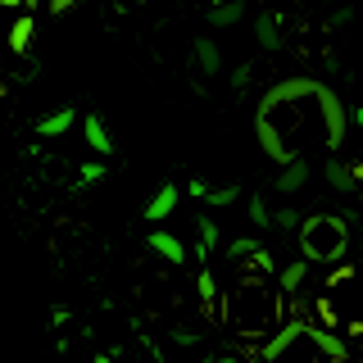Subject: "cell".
Segmentation results:
<instances>
[{
  "label": "cell",
  "instance_id": "6da1fadb",
  "mask_svg": "<svg viewBox=\"0 0 363 363\" xmlns=\"http://www.w3.org/2000/svg\"><path fill=\"white\" fill-rule=\"evenodd\" d=\"M295 232H300V255L309 264H336L350 245V227L336 213H309V218H300Z\"/></svg>",
  "mask_w": 363,
  "mask_h": 363
},
{
  "label": "cell",
  "instance_id": "7a4b0ae2",
  "mask_svg": "<svg viewBox=\"0 0 363 363\" xmlns=\"http://www.w3.org/2000/svg\"><path fill=\"white\" fill-rule=\"evenodd\" d=\"M304 182H309V159L304 155H295V159H286V164L277 168V177L268 182L277 196H295V191H304Z\"/></svg>",
  "mask_w": 363,
  "mask_h": 363
},
{
  "label": "cell",
  "instance_id": "3957f363",
  "mask_svg": "<svg viewBox=\"0 0 363 363\" xmlns=\"http://www.w3.org/2000/svg\"><path fill=\"white\" fill-rule=\"evenodd\" d=\"M177 200H182V191L173 186V182H159V186H155V196H150V200H145V209H141V218H145V223H164V218H168V213H173V209H177Z\"/></svg>",
  "mask_w": 363,
  "mask_h": 363
},
{
  "label": "cell",
  "instance_id": "277c9868",
  "mask_svg": "<svg viewBox=\"0 0 363 363\" xmlns=\"http://www.w3.org/2000/svg\"><path fill=\"white\" fill-rule=\"evenodd\" d=\"M82 136H86L91 155H100V159H109V155H113V136H109L105 113H96V109H91L86 118H82Z\"/></svg>",
  "mask_w": 363,
  "mask_h": 363
},
{
  "label": "cell",
  "instance_id": "5b68a950",
  "mask_svg": "<svg viewBox=\"0 0 363 363\" xmlns=\"http://www.w3.org/2000/svg\"><path fill=\"white\" fill-rule=\"evenodd\" d=\"M145 241H150V250H155V255L159 259H168V264H186V245H182V236H173V232H164V227H150V236H145Z\"/></svg>",
  "mask_w": 363,
  "mask_h": 363
},
{
  "label": "cell",
  "instance_id": "8992f818",
  "mask_svg": "<svg viewBox=\"0 0 363 363\" xmlns=\"http://www.w3.org/2000/svg\"><path fill=\"white\" fill-rule=\"evenodd\" d=\"M304 340H313V345L323 350V354L332 359V363H345V359H350V345H345V340L332 336L327 327H318V323H304Z\"/></svg>",
  "mask_w": 363,
  "mask_h": 363
},
{
  "label": "cell",
  "instance_id": "52a82bcc",
  "mask_svg": "<svg viewBox=\"0 0 363 363\" xmlns=\"http://www.w3.org/2000/svg\"><path fill=\"white\" fill-rule=\"evenodd\" d=\"M295 340H304V323H286L281 332H272V336H268V345L259 350V359H264V363H277V359L295 345Z\"/></svg>",
  "mask_w": 363,
  "mask_h": 363
},
{
  "label": "cell",
  "instance_id": "ba28073f",
  "mask_svg": "<svg viewBox=\"0 0 363 363\" xmlns=\"http://www.w3.org/2000/svg\"><path fill=\"white\" fill-rule=\"evenodd\" d=\"M204 23H209V28H218V32L241 28V23H245V0H218V5H209Z\"/></svg>",
  "mask_w": 363,
  "mask_h": 363
},
{
  "label": "cell",
  "instance_id": "9c48e42d",
  "mask_svg": "<svg viewBox=\"0 0 363 363\" xmlns=\"http://www.w3.org/2000/svg\"><path fill=\"white\" fill-rule=\"evenodd\" d=\"M255 41H259V50H277L281 45V14L277 9H259L255 14Z\"/></svg>",
  "mask_w": 363,
  "mask_h": 363
},
{
  "label": "cell",
  "instance_id": "30bf717a",
  "mask_svg": "<svg viewBox=\"0 0 363 363\" xmlns=\"http://www.w3.org/2000/svg\"><path fill=\"white\" fill-rule=\"evenodd\" d=\"M191 55H196V68H200L204 77L223 73V50H218V41H213V37H196V45H191Z\"/></svg>",
  "mask_w": 363,
  "mask_h": 363
},
{
  "label": "cell",
  "instance_id": "8fae6325",
  "mask_svg": "<svg viewBox=\"0 0 363 363\" xmlns=\"http://www.w3.org/2000/svg\"><path fill=\"white\" fill-rule=\"evenodd\" d=\"M73 123H77V109H73V105H64V109H55V113H45V118H37V136L55 141V136L73 132Z\"/></svg>",
  "mask_w": 363,
  "mask_h": 363
},
{
  "label": "cell",
  "instance_id": "7c38bea8",
  "mask_svg": "<svg viewBox=\"0 0 363 363\" xmlns=\"http://www.w3.org/2000/svg\"><path fill=\"white\" fill-rule=\"evenodd\" d=\"M32 37H37V18H32V9H23V14L14 18V28H9V50L28 55L32 50Z\"/></svg>",
  "mask_w": 363,
  "mask_h": 363
},
{
  "label": "cell",
  "instance_id": "4fadbf2b",
  "mask_svg": "<svg viewBox=\"0 0 363 363\" xmlns=\"http://www.w3.org/2000/svg\"><path fill=\"white\" fill-rule=\"evenodd\" d=\"M309 259H291V264H281L277 268V286L286 291V295H295V291H304V281H309Z\"/></svg>",
  "mask_w": 363,
  "mask_h": 363
},
{
  "label": "cell",
  "instance_id": "5bb4252c",
  "mask_svg": "<svg viewBox=\"0 0 363 363\" xmlns=\"http://www.w3.org/2000/svg\"><path fill=\"white\" fill-rule=\"evenodd\" d=\"M323 177H327V186H332V191H340V196H350V191H354V168H350L345 159H336V155L323 164Z\"/></svg>",
  "mask_w": 363,
  "mask_h": 363
},
{
  "label": "cell",
  "instance_id": "9a60e30c",
  "mask_svg": "<svg viewBox=\"0 0 363 363\" xmlns=\"http://www.w3.org/2000/svg\"><path fill=\"white\" fill-rule=\"evenodd\" d=\"M245 213H250V227H259V232L272 227V209H268V196H264V191H255V196L245 200Z\"/></svg>",
  "mask_w": 363,
  "mask_h": 363
},
{
  "label": "cell",
  "instance_id": "2e32d148",
  "mask_svg": "<svg viewBox=\"0 0 363 363\" xmlns=\"http://www.w3.org/2000/svg\"><path fill=\"white\" fill-rule=\"evenodd\" d=\"M196 232H200V250H196L200 259L213 255V250L223 245V232H218V223H213V218H196Z\"/></svg>",
  "mask_w": 363,
  "mask_h": 363
},
{
  "label": "cell",
  "instance_id": "e0dca14e",
  "mask_svg": "<svg viewBox=\"0 0 363 363\" xmlns=\"http://www.w3.org/2000/svg\"><path fill=\"white\" fill-rule=\"evenodd\" d=\"M236 200H241V182H227V186L204 191V204H209V209H227V204H236Z\"/></svg>",
  "mask_w": 363,
  "mask_h": 363
},
{
  "label": "cell",
  "instance_id": "ac0fdd59",
  "mask_svg": "<svg viewBox=\"0 0 363 363\" xmlns=\"http://www.w3.org/2000/svg\"><path fill=\"white\" fill-rule=\"evenodd\" d=\"M259 245H264V241H259V236H232V241H227V255H232L236 264H245V259L255 255Z\"/></svg>",
  "mask_w": 363,
  "mask_h": 363
},
{
  "label": "cell",
  "instance_id": "d6986e66",
  "mask_svg": "<svg viewBox=\"0 0 363 363\" xmlns=\"http://www.w3.org/2000/svg\"><path fill=\"white\" fill-rule=\"evenodd\" d=\"M196 291H200V300H204V304H213V295H218V281H213V272H209V268H200V272H196Z\"/></svg>",
  "mask_w": 363,
  "mask_h": 363
},
{
  "label": "cell",
  "instance_id": "ffe728a7",
  "mask_svg": "<svg viewBox=\"0 0 363 363\" xmlns=\"http://www.w3.org/2000/svg\"><path fill=\"white\" fill-rule=\"evenodd\" d=\"M300 218H304V213H295V209H277V213H272V227H281V232H295V227H300Z\"/></svg>",
  "mask_w": 363,
  "mask_h": 363
},
{
  "label": "cell",
  "instance_id": "44dd1931",
  "mask_svg": "<svg viewBox=\"0 0 363 363\" xmlns=\"http://www.w3.org/2000/svg\"><path fill=\"white\" fill-rule=\"evenodd\" d=\"M100 177H105V159H86V164H82V182H86V186H91V182H100Z\"/></svg>",
  "mask_w": 363,
  "mask_h": 363
},
{
  "label": "cell",
  "instance_id": "7402d4cb",
  "mask_svg": "<svg viewBox=\"0 0 363 363\" xmlns=\"http://www.w3.org/2000/svg\"><path fill=\"white\" fill-rule=\"evenodd\" d=\"M77 5H82V0H45V14H50V18H60V14H73Z\"/></svg>",
  "mask_w": 363,
  "mask_h": 363
},
{
  "label": "cell",
  "instance_id": "603a6c76",
  "mask_svg": "<svg viewBox=\"0 0 363 363\" xmlns=\"http://www.w3.org/2000/svg\"><path fill=\"white\" fill-rule=\"evenodd\" d=\"M250 86V68L241 64V68H236V73H232V91H245Z\"/></svg>",
  "mask_w": 363,
  "mask_h": 363
},
{
  "label": "cell",
  "instance_id": "cb8c5ba5",
  "mask_svg": "<svg viewBox=\"0 0 363 363\" xmlns=\"http://www.w3.org/2000/svg\"><path fill=\"white\" fill-rule=\"evenodd\" d=\"M350 18H354V9H336V14H332V23H327V28H345Z\"/></svg>",
  "mask_w": 363,
  "mask_h": 363
},
{
  "label": "cell",
  "instance_id": "d4e9b609",
  "mask_svg": "<svg viewBox=\"0 0 363 363\" xmlns=\"http://www.w3.org/2000/svg\"><path fill=\"white\" fill-rule=\"evenodd\" d=\"M173 340H177V345H196L200 336H196V332H173Z\"/></svg>",
  "mask_w": 363,
  "mask_h": 363
},
{
  "label": "cell",
  "instance_id": "484cf974",
  "mask_svg": "<svg viewBox=\"0 0 363 363\" xmlns=\"http://www.w3.org/2000/svg\"><path fill=\"white\" fill-rule=\"evenodd\" d=\"M18 5H23V9H41V0H18Z\"/></svg>",
  "mask_w": 363,
  "mask_h": 363
},
{
  "label": "cell",
  "instance_id": "4316f807",
  "mask_svg": "<svg viewBox=\"0 0 363 363\" xmlns=\"http://www.w3.org/2000/svg\"><path fill=\"white\" fill-rule=\"evenodd\" d=\"M0 9H23V5H18V0H0Z\"/></svg>",
  "mask_w": 363,
  "mask_h": 363
},
{
  "label": "cell",
  "instance_id": "83f0119b",
  "mask_svg": "<svg viewBox=\"0 0 363 363\" xmlns=\"http://www.w3.org/2000/svg\"><path fill=\"white\" fill-rule=\"evenodd\" d=\"M354 123H359V128H363V105H359V109H354Z\"/></svg>",
  "mask_w": 363,
  "mask_h": 363
},
{
  "label": "cell",
  "instance_id": "f1b7e54d",
  "mask_svg": "<svg viewBox=\"0 0 363 363\" xmlns=\"http://www.w3.org/2000/svg\"><path fill=\"white\" fill-rule=\"evenodd\" d=\"M213 363H236V359H227V354H218V359H213Z\"/></svg>",
  "mask_w": 363,
  "mask_h": 363
},
{
  "label": "cell",
  "instance_id": "f546056e",
  "mask_svg": "<svg viewBox=\"0 0 363 363\" xmlns=\"http://www.w3.org/2000/svg\"><path fill=\"white\" fill-rule=\"evenodd\" d=\"M96 363H109V354H100V359H96Z\"/></svg>",
  "mask_w": 363,
  "mask_h": 363
},
{
  "label": "cell",
  "instance_id": "4dcf8cb0",
  "mask_svg": "<svg viewBox=\"0 0 363 363\" xmlns=\"http://www.w3.org/2000/svg\"><path fill=\"white\" fill-rule=\"evenodd\" d=\"M0 55H5V50H0Z\"/></svg>",
  "mask_w": 363,
  "mask_h": 363
},
{
  "label": "cell",
  "instance_id": "1f68e13d",
  "mask_svg": "<svg viewBox=\"0 0 363 363\" xmlns=\"http://www.w3.org/2000/svg\"><path fill=\"white\" fill-rule=\"evenodd\" d=\"M259 363H264V359H259Z\"/></svg>",
  "mask_w": 363,
  "mask_h": 363
}]
</instances>
